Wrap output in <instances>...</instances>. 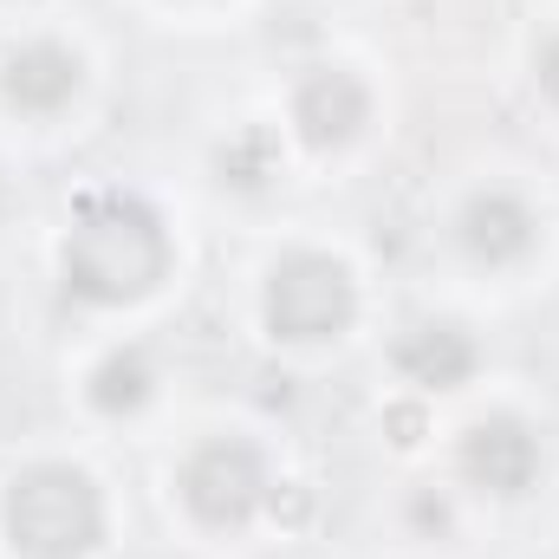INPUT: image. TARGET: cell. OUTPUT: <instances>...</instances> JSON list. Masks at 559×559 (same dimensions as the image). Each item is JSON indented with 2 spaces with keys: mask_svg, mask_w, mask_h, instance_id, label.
<instances>
[{
  "mask_svg": "<svg viewBox=\"0 0 559 559\" xmlns=\"http://www.w3.org/2000/svg\"><path fill=\"white\" fill-rule=\"evenodd\" d=\"M169 261H176V248H169L163 215L124 189L85 195L59 241V280L85 306H138L169 280Z\"/></svg>",
  "mask_w": 559,
  "mask_h": 559,
  "instance_id": "cell-1",
  "label": "cell"
},
{
  "mask_svg": "<svg viewBox=\"0 0 559 559\" xmlns=\"http://www.w3.org/2000/svg\"><path fill=\"white\" fill-rule=\"evenodd\" d=\"M0 534L20 559H92L105 547V495L72 462H33L0 495Z\"/></svg>",
  "mask_w": 559,
  "mask_h": 559,
  "instance_id": "cell-2",
  "label": "cell"
},
{
  "mask_svg": "<svg viewBox=\"0 0 559 559\" xmlns=\"http://www.w3.org/2000/svg\"><path fill=\"white\" fill-rule=\"evenodd\" d=\"M261 319L280 345H325L345 338L358 319V280L338 254L325 248H293L267 267V293H261Z\"/></svg>",
  "mask_w": 559,
  "mask_h": 559,
  "instance_id": "cell-3",
  "label": "cell"
},
{
  "mask_svg": "<svg viewBox=\"0 0 559 559\" xmlns=\"http://www.w3.org/2000/svg\"><path fill=\"white\" fill-rule=\"evenodd\" d=\"M176 495H182L189 521H202L209 534H235V527H248V521L267 508V495H274L267 455H261L248 436H209V442H195L189 462L176 468Z\"/></svg>",
  "mask_w": 559,
  "mask_h": 559,
  "instance_id": "cell-4",
  "label": "cell"
},
{
  "mask_svg": "<svg viewBox=\"0 0 559 559\" xmlns=\"http://www.w3.org/2000/svg\"><path fill=\"white\" fill-rule=\"evenodd\" d=\"M540 468H547V455H540V436H534L527 417L495 411V417H475L462 429V475H468L481 495L521 501V495L540 481Z\"/></svg>",
  "mask_w": 559,
  "mask_h": 559,
  "instance_id": "cell-5",
  "label": "cell"
},
{
  "mask_svg": "<svg viewBox=\"0 0 559 559\" xmlns=\"http://www.w3.org/2000/svg\"><path fill=\"white\" fill-rule=\"evenodd\" d=\"M286 118H293V138L306 143L312 156H332V150L365 138V124H371V85L358 72H345V66H319V72H306L293 85V111Z\"/></svg>",
  "mask_w": 559,
  "mask_h": 559,
  "instance_id": "cell-6",
  "label": "cell"
},
{
  "mask_svg": "<svg viewBox=\"0 0 559 559\" xmlns=\"http://www.w3.org/2000/svg\"><path fill=\"white\" fill-rule=\"evenodd\" d=\"M85 85V59L66 39H20L0 52V98L20 118H59Z\"/></svg>",
  "mask_w": 559,
  "mask_h": 559,
  "instance_id": "cell-7",
  "label": "cell"
},
{
  "mask_svg": "<svg viewBox=\"0 0 559 559\" xmlns=\"http://www.w3.org/2000/svg\"><path fill=\"white\" fill-rule=\"evenodd\" d=\"M455 241L475 267H514L540 248V215L514 189H475L455 215Z\"/></svg>",
  "mask_w": 559,
  "mask_h": 559,
  "instance_id": "cell-8",
  "label": "cell"
},
{
  "mask_svg": "<svg viewBox=\"0 0 559 559\" xmlns=\"http://www.w3.org/2000/svg\"><path fill=\"white\" fill-rule=\"evenodd\" d=\"M391 365L417 384V391H462L475 371H481V345L468 325L455 319H417L397 345H391Z\"/></svg>",
  "mask_w": 559,
  "mask_h": 559,
  "instance_id": "cell-9",
  "label": "cell"
},
{
  "mask_svg": "<svg viewBox=\"0 0 559 559\" xmlns=\"http://www.w3.org/2000/svg\"><path fill=\"white\" fill-rule=\"evenodd\" d=\"M85 397H92L98 417H138L143 404L156 397V365H150V352H143V345H111V352L92 365Z\"/></svg>",
  "mask_w": 559,
  "mask_h": 559,
  "instance_id": "cell-10",
  "label": "cell"
},
{
  "mask_svg": "<svg viewBox=\"0 0 559 559\" xmlns=\"http://www.w3.org/2000/svg\"><path fill=\"white\" fill-rule=\"evenodd\" d=\"M280 176V138L267 124H241L235 138L215 150V182L222 189H241V195H261Z\"/></svg>",
  "mask_w": 559,
  "mask_h": 559,
  "instance_id": "cell-11",
  "label": "cell"
},
{
  "mask_svg": "<svg viewBox=\"0 0 559 559\" xmlns=\"http://www.w3.org/2000/svg\"><path fill=\"white\" fill-rule=\"evenodd\" d=\"M384 429H391L397 449H417L423 442V411L417 404H391V411H384Z\"/></svg>",
  "mask_w": 559,
  "mask_h": 559,
  "instance_id": "cell-12",
  "label": "cell"
},
{
  "mask_svg": "<svg viewBox=\"0 0 559 559\" xmlns=\"http://www.w3.org/2000/svg\"><path fill=\"white\" fill-rule=\"evenodd\" d=\"M534 85H540V98H547V105H559V33L534 52Z\"/></svg>",
  "mask_w": 559,
  "mask_h": 559,
  "instance_id": "cell-13",
  "label": "cell"
},
{
  "mask_svg": "<svg viewBox=\"0 0 559 559\" xmlns=\"http://www.w3.org/2000/svg\"><path fill=\"white\" fill-rule=\"evenodd\" d=\"M267 508H274V514H286V521H306V508H312V501H306V488L280 481L274 495H267Z\"/></svg>",
  "mask_w": 559,
  "mask_h": 559,
  "instance_id": "cell-14",
  "label": "cell"
},
{
  "mask_svg": "<svg viewBox=\"0 0 559 559\" xmlns=\"http://www.w3.org/2000/svg\"><path fill=\"white\" fill-rule=\"evenodd\" d=\"M411 521L442 534V527H449V501H442V495H417V501H411Z\"/></svg>",
  "mask_w": 559,
  "mask_h": 559,
  "instance_id": "cell-15",
  "label": "cell"
},
{
  "mask_svg": "<svg viewBox=\"0 0 559 559\" xmlns=\"http://www.w3.org/2000/svg\"><path fill=\"white\" fill-rule=\"evenodd\" d=\"M0 215H7V182H0Z\"/></svg>",
  "mask_w": 559,
  "mask_h": 559,
  "instance_id": "cell-16",
  "label": "cell"
}]
</instances>
